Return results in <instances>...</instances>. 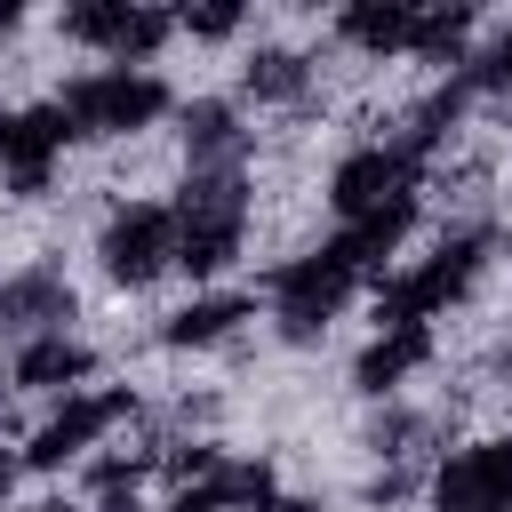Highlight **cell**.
Instances as JSON below:
<instances>
[{
    "instance_id": "cell-1",
    "label": "cell",
    "mask_w": 512,
    "mask_h": 512,
    "mask_svg": "<svg viewBox=\"0 0 512 512\" xmlns=\"http://www.w3.org/2000/svg\"><path fill=\"white\" fill-rule=\"evenodd\" d=\"M168 216H176V264L192 280H216L248 232V176L240 168H192V184Z\"/></svg>"
},
{
    "instance_id": "cell-2",
    "label": "cell",
    "mask_w": 512,
    "mask_h": 512,
    "mask_svg": "<svg viewBox=\"0 0 512 512\" xmlns=\"http://www.w3.org/2000/svg\"><path fill=\"white\" fill-rule=\"evenodd\" d=\"M480 256H488V232H456V240H440L416 272L376 280V328H424L440 304H456V296L472 288Z\"/></svg>"
},
{
    "instance_id": "cell-3",
    "label": "cell",
    "mask_w": 512,
    "mask_h": 512,
    "mask_svg": "<svg viewBox=\"0 0 512 512\" xmlns=\"http://www.w3.org/2000/svg\"><path fill=\"white\" fill-rule=\"evenodd\" d=\"M56 112L72 120V136H136L168 112V80H152V72H80L56 96Z\"/></svg>"
},
{
    "instance_id": "cell-4",
    "label": "cell",
    "mask_w": 512,
    "mask_h": 512,
    "mask_svg": "<svg viewBox=\"0 0 512 512\" xmlns=\"http://www.w3.org/2000/svg\"><path fill=\"white\" fill-rule=\"evenodd\" d=\"M352 280H360V272L344 264V248H336V240H320L312 256H296V264H280V272H272V304H280V336H296V344H304V336H320V328L336 320V304L352 296Z\"/></svg>"
},
{
    "instance_id": "cell-5",
    "label": "cell",
    "mask_w": 512,
    "mask_h": 512,
    "mask_svg": "<svg viewBox=\"0 0 512 512\" xmlns=\"http://www.w3.org/2000/svg\"><path fill=\"white\" fill-rule=\"evenodd\" d=\"M96 256H104V272H112L120 288H152V280L176 264V216H168L160 200H128V208H112Z\"/></svg>"
},
{
    "instance_id": "cell-6",
    "label": "cell",
    "mask_w": 512,
    "mask_h": 512,
    "mask_svg": "<svg viewBox=\"0 0 512 512\" xmlns=\"http://www.w3.org/2000/svg\"><path fill=\"white\" fill-rule=\"evenodd\" d=\"M64 32L88 40V48H104L112 72H128V56L144 64V56L176 32V16H168V8H136V0H80V8H64Z\"/></svg>"
},
{
    "instance_id": "cell-7",
    "label": "cell",
    "mask_w": 512,
    "mask_h": 512,
    "mask_svg": "<svg viewBox=\"0 0 512 512\" xmlns=\"http://www.w3.org/2000/svg\"><path fill=\"white\" fill-rule=\"evenodd\" d=\"M432 512H512V432L456 448L432 472Z\"/></svg>"
},
{
    "instance_id": "cell-8",
    "label": "cell",
    "mask_w": 512,
    "mask_h": 512,
    "mask_svg": "<svg viewBox=\"0 0 512 512\" xmlns=\"http://www.w3.org/2000/svg\"><path fill=\"white\" fill-rule=\"evenodd\" d=\"M400 192H416V152H408V144H360V152H344L336 176H328V208H336V216H368V208H384V200H400Z\"/></svg>"
},
{
    "instance_id": "cell-9",
    "label": "cell",
    "mask_w": 512,
    "mask_h": 512,
    "mask_svg": "<svg viewBox=\"0 0 512 512\" xmlns=\"http://www.w3.org/2000/svg\"><path fill=\"white\" fill-rule=\"evenodd\" d=\"M72 144V120L56 112V104H24V112H0V168H8V184L32 200V192H48V160Z\"/></svg>"
},
{
    "instance_id": "cell-10",
    "label": "cell",
    "mask_w": 512,
    "mask_h": 512,
    "mask_svg": "<svg viewBox=\"0 0 512 512\" xmlns=\"http://www.w3.org/2000/svg\"><path fill=\"white\" fill-rule=\"evenodd\" d=\"M136 400L128 392H72L40 432H32V448H24V464H40V472H56V464H72V456H88V440L96 432H112L120 416H128Z\"/></svg>"
},
{
    "instance_id": "cell-11",
    "label": "cell",
    "mask_w": 512,
    "mask_h": 512,
    "mask_svg": "<svg viewBox=\"0 0 512 512\" xmlns=\"http://www.w3.org/2000/svg\"><path fill=\"white\" fill-rule=\"evenodd\" d=\"M64 320H72V288H64V272L32 264V272L0 280V328H16L24 344H32V336H64Z\"/></svg>"
},
{
    "instance_id": "cell-12",
    "label": "cell",
    "mask_w": 512,
    "mask_h": 512,
    "mask_svg": "<svg viewBox=\"0 0 512 512\" xmlns=\"http://www.w3.org/2000/svg\"><path fill=\"white\" fill-rule=\"evenodd\" d=\"M424 360H432V328H376V344L360 352L352 384H360V392H400Z\"/></svg>"
},
{
    "instance_id": "cell-13",
    "label": "cell",
    "mask_w": 512,
    "mask_h": 512,
    "mask_svg": "<svg viewBox=\"0 0 512 512\" xmlns=\"http://www.w3.org/2000/svg\"><path fill=\"white\" fill-rule=\"evenodd\" d=\"M80 376H88V344H72V336H32L8 368L16 392H64V400L80 392Z\"/></svg>"
},
{
    "instance_id": "cell-14",
    "label": "cell",
    "mask_w": 512,
    "mask_h": 512,
    "mask_svg": "<svg viewBox=\"0 0 512 512\" xmlns=\"http://www.w3.org/2000/svg\"><path fill=\"white\" fill-rule=\"evenodd\" d=\"M336 32L360 40L368 56H400V48L416 40V8H408V0H352V8L336 16Z\"/></svg>"
},
{
    "instance_id": "cell-15",
    "label": "cell",
    "mask_w": 512,
    "mask_h": 512,
    "mask_svg": "<svg viewBox=\"0 0 512 512\" xmlns=\"http://www.w3.org/2000/svg\"><path fill=\"white\" fill-rule=\"evenodd\" d=\"M184 152H192V168H232V152H240V112H232L224 96L184 104Z\"/></svg>"
},
{
    "instance_id": "cell-16",
    "label": "cell",
    "mask_w": 512,
    "mask_h": 512,
    "mask_svg": "<svg viewBox=\"0 0 512 512\" xmlns=\"http://www.w3.org/2000/svg\"><path fill=\"white\" fill-rule=\"evenodd\" d=\"M248 312H256L248 296H192L184 312H168L160 344H216V336H232V328H240Z\"/></svg>"
},
{
    "instance_id": "cell-17",
    "label": "cell",
    "mask_w": 512,
    "mask_h": 512,
    "mask_svg": "<svg viewBox=\"0 0 512 512\" xmlns=\"http://www.w3.org/2000/svg\"><path fill=\"white\" fill-rule=\"evenodd\" d=\"M304 80H312V64L296 48H256L248 56V96L256 104H288V96H304Z\"/></svg>"
},
{
    "instance_id": "cell-18",
    "label": "cell",
    "mask_w": 512,
    "mask_h": 512,
    "mask_svg": "<svg viewBox=\"0 0 512 512\" xmlns=\"http://www.w3.org/2000/svg\"><path fill=\"white\" fill-rule=\"evenodd\" d=\"M464 32H472V8H416V40H408V56H424V64H456V56H464Z\"/></svg>"
},
{
    "instance_id": "cell-19",
    "label": "cell",
    "mask_w": 512,
    "mask_h": 512,
    "mask_svg": "<svg viewBox=\"0 0 512 512\" xmlns=\"http://www.w3.org/2000/svg\"><path fill=\"white\" fill-rule=\"evenodd\" d=\"M464 88H512V24H504V32L464 64Z\"/></svg>"
},
{
    "instance_id": "cell-20",
    "label": "cell",
    "mask_w": 512,
    "mask_h": 512,
    "mask_svg": "<svg viewBox=\"0 0 512 512\" xmlns=\"http://www.w3.org/2000/svg\"><path fill=\"white\" fill-rule=\"evenodd\" d=\"M176 24H184V32H200V40H224V32H240V8H184Z\"/></svg>"
},
{
    "instance_id": "cell-21",
    "label": "cell",
    "mask_w": 512,
    "mask_h": 512,
    "mask_svg": "<svg viewBox=\"0 0 512 512\" xmlns=\"http://www.w3.org/2000/svg\"><path fill=\"white\" fill-rule=\"evenodd\" d=\"M168 512H224V496H216V472L200 480V488H176V504Z\"/></svg>"
},
{
    "instance_id": "cell-22",
    "label": "cell",
    "mask_w": 512,
    "mask_h": 512,
    "mask_svg": "<svg viewBox=\"0 0 512 512\" xmlns=\"http://www.w3.org/2000/svg\"><path fill=\"white\" fill-rule=\"evenodd\" d=\"M104 512H144V504H136V488H120V496H104Z\"/></svg>"
},
{
    "instance_id": "cell-23",
    "label": "cell",
    "mask_w": 512,
    "mask_h": 512,
    "mask_svg": "<svg viewBox=\"0 0 512 512\" xmlns=\"http://www.w3.org/2000/svg\"><path fill=\"white\" fill-rule=\"evenodd\" d=\"M16 24H24V8H8V0H0V32H16Z\"/></svg>"
},
{
    "instance_id": "cell-24",
    "label": "cell",
    "mask_w": 512,
    "mask_h": 512,
    "mask_svg": "<svg viewBox=\"0 0 512 512\" xmlns=\"http://www.w3.org/2000/svg\"><path fill=\"white\" fill-rule=\"evenodd\" d=\"M8 480H16V464H8V456H0V504H8Z\"/></svg>"
},
{
    "instance_id": "cell-25",
    "label": "cell",
    "mask_w": 512,
    "mask_h": 512,
    "mask_svg": "<svg viewBox=\"0 0 512 512\" xmlns=\"http://www.w3.org/2000/svg\"><path fill=\"white\" fill-rule=\"evenodd\" d=\"M32 512H72V504H32Z\"/></svg>"
},
{
    "instance_id": "cell-26",
    "label": "cell",
    "mask_w": 512,
    "mask_h": 512,
    "mask_svg": "<svg viewBox=\"0 0 512 512\" xmlns=\"http://www.w3.org/2000/svg\"><path fill=\"white\" fill-rule=\"evenodd\" d=\"M0 384H8V368H0Z\"/></svg>"
}]
</instances>
